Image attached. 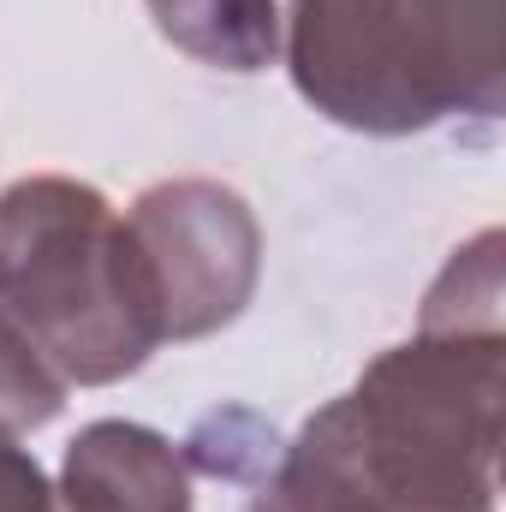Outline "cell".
Wrapping results in <instances>:
<instances>
[{"mask_svg":"<svg viewBox=\"0 0 506 512\" xmlns=\"http://www.w3.org/2000/svg\"><path fill=\"white\" fill-rule=\"evenodd\" d=\"M506 328H417L274 453L245 512H495Z\"/></svg>","mask_w":506,"mask_h":512,"instance_id":"obj_1","label":"cell"},{"mask_svg":"<svg viewBox=\"0 0 506 512\" xmlns=\"http://www.w3.org/2000/svg\"><path fill=\"white\" fill-rule=\"evenodd\" d=\"M0 310L66 387L126 382L161 346L126 215L66 173L0 191Z\"/></svg>","mask_w":506,"mask_h":512,"instance_id":"obj_3","label":"cell"},{"mask_svg":"<svg viewBox=\"0 0 506 512\" xmlns=\"http://www.w3.org/2000/svg\"><path fill=\"white\" fill-rule=\"evenodd\" d=\"M161 346L203 340L245 316L262 274V227L221 179H161L126 209Z\"/></svg>","mask_w":506,"mask_h":512,"instance_id":"obj_4","label":"cell"},{"mask_svg":"<svg viewBox=\"0 0 506 512\" xmlns=\"http://www.w3.org/2000/svg\"><path fill=\"white\" fill-rule=\"evenodd\" d=\"M54 495L60 512H191V465L161 429L102 417L72 435Z\"/></svg>","mask_w":506,"mask_h":512,"instance_id":"obj_5","label":"cell"},{"mask_svg":"<svg viewBox=\"0 0 506 512\" xmlns=\"http://www.w3.org/2000/svg\"><path fill=\"white\" fill-rule=\"evenodd\" d=\"M0 512H60V495L30 447L0 435Z\"/></svg>","mask_w":506,"mask_h":512,"instance_id":"obj_9","label":"cell"},{"mask_svg":"<svg viewBox=\"0 0 506 512\" xmlns=\"http://www.w3.org/2000/svg\"><path fill=\"white\" fill-rule=\"evenodd\" d=\"M155 30L221 72H262L280 54V6L274 0H143Z\"/></svg>","mask_w":506,"mask_h":512,"instance_id":"obj_6","label":"cell"},{"mask_svg":"<svg viewBox=\"0 0 506 512\" xmlns=\"http://www.w3.org/2000/svg\"><path fill=\"white\" fill-rule=\"evenodd\" d=\"M417 328H501V233H477L447 256L441 280L423 298Z\"/></svg>","mask_w":506,"mask_h":512,"instance_id":"obj_7","label":"cell"},{"mask_svg":"<svg viewBox=\"0 0 506 512\" xmlns=\"http://www.w3.org/2000/svg\"><path fill=\"white\" fill-rule=\"evenodd\" d=\"M286 72L346 131L411 137L506 108L501 0H292Z\"/></svg>","mask_w":506,"mask_h":512,"instance_id":"obj_2","label":"cell"},{"mask_svg":"<svg viewBox=\"0 0 506 512\" xmlns=\"http://www.w3.org/2000/svg\"><path fill=\"white\" fill-rule=\"evenodd\" d=\"M60 405H66V382L36 358V346L0 310V435L42 429L60 417Z\"/></svg>","mask_w":506,"mask_h":512,"instance_id":"obj_8","label":"cell"}]
</instances>
